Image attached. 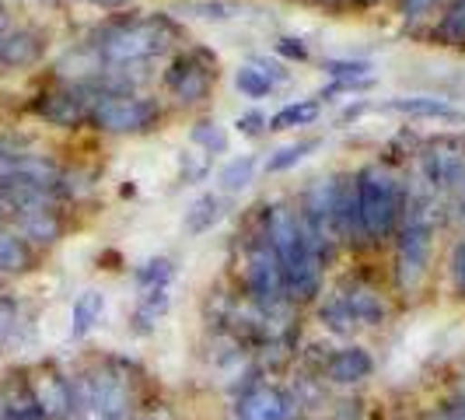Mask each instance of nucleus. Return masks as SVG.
Here are the masks:
<instances>
[{
  "instance_id": "f257e3e1",
  "label": "nucleus",
  "mask_w": 465,
  "mask_h": 420,
  "mask_svg": "<svg viewBox=\"0 0 465 420\" xmlns=\"http://www.w3.org/2000/svg\"><path fill=\"white\" fill-rule=\"evenodd\" d=\"M172 35H175V25L162 15L158 18H140V22H123L116 28H109L94 43V53H98L102 67L126 70L140 60H151V56L164 53Z\"/></svg>"
},
{
  "instance_id": "f03ea898",
  "label": "nucleus",
  "mask_w": 465,
  "mask_h": 420,
  "mask_svg": "<svg viewBox=\"0 0 465 420\" xmlns=\"http://www.w3.org/2000/svg\"><path fill=\"white\" fill-rule=\"evenodd\" d=\"M357 200H361V225L368 238H381L396 228L402 214V193L389 172L381 168L357 172Z\"/></svg>"
},
{
  "instance_id": "7ed1b4c3",
  "label": "nucleus",
  "mask_w": 465,
  "mask_h": 420,
  "mask_svg": "<svg viewBox=\"0 0 465 420\" xmlns=\"http://www.w3.org/2000/svg\"><path fill=\"white\" fill-rule=\"evenodd\" d=\"M88 119L105 134H143L154 126L158 105L140 95H98Z\"/></svg>"
},
{
  "instance_id": "20e7f679",
  "label": "nucleus",
  "mask_w": 465,
  "mask_h": 420,
  "mask_svg": "<svg viewBox=\"0 0 465 420\" xmlns=\"http://www.w3.org/2000/svg\"><path fill=\"white\" fill-rule=\"evenodd\" d=\"M430 242H434V225L430 221H406L399 235L396 253V277L402 291H417L427 263H430Z\"/></svg>"
},
{
  "instance_id": "39448f33",
  "label": "nucleus",
  "mask_w": 465,
  "mask_h": 420,
  "mask_svg": "<svg viewBox=\"0 0 465 420\" xmlns=\"http://www.w3.org/2000/svg\"><path fill=\"white\" fill-rule=\"evenodd\" d=\"M217 81V60L203 53V49H193L186 56H179L168 74H164V85H168V92L175 95L179 102H200V98H207L210 85Z\"/></svg>"
},
{
  "instance_id": "423d86ee",
  "label": "nucleus",
  "mask_w": 465,
  "mask_h": 420,
  "mask_svg": "<svg viewBox=\"0 0 465 420\" xmlns=\"http://www.w3.org/2000/svg\"><path fill=\"white\" fill-rule=\"evenodd\" d=\"M98 92L88 85H77V88H64V92H49L35 102V113L53 123V126H77L92 116V105Z\"/></svg>"
},
{
  "instance_id": "0eeeda50",
  "label": "nucleus",
  "mask_w": 465,
  "mask_h": 420,
  "mask_svg": "<svg viewBox=\"0 0 465 420\" xmlns=\"http://www.w3.org/2000/svg\"><path fill=\"white\" fill-rule=\"evenodd\" d=\"M28 393L35 399V410L43 420L70 417L74 410V382L60 372H39L35 378H28Z\"/></svg>"
},
{
  "instance_id": "6e6552de",
  "label": "nucleus",
  "mask_w": 465,
  "mask_h": 420,
  "mask_svg": "<svg viewBox=\"0 0 465 420\" xmlns=\"http://www.w3.org/2000/svg\"><path fill=\"white\" fill-rule=\"evenodd\" d=\"M84 385H88V396L102 417L123 420L126 406H130V393H126V382L119 375H94V378H84Z\"/></svg>"
},
{
  "instance_id": "1a4fd4ad",
  "label": "nucleus",
  "mask_w": 465,
  "mask_h": 420,
  "mask_svg": "<svg viewBox=\"0 0 465 420\" xmlns=\"http://www.w3.org/2000/svg\"><path fill=\"white\" fill-rule=\"evenodd\" d=\"M43 35L32 32V28H18V32H7L0 39V70H18L28 67L43 56Z\"/></svg>"
},
{
  "instance_id": "9d476101",
  "label": "nucleus",
  "mask_w": 465,
  "mask_h": 420,
  "mask_svg": "<svg viewBox=\"0 0 465 420\" xmlns=\"http://www.w3.org/2000/svg\"><path fill=\"white\" fill-rule=\"evenodd\" d=\"M238 414H242V420H287L291 417V399L283 396L280 389L259 385V389L242 396Z\"/></svg>"
},
{
  "instance_id": "9b49d317",
  "label": "nucleus",
  "mask_w": 465,
  "mask_h": 420,
  "mask_svg": "<svg viewBox=\"0 0 465 420\" xmlns=\"http://www.w3.org/2000/svg\"><path fill=\"white\" fill-rule=\"evenodd\" d=\"M15 228H18L25 242H35V245H49L64 232L56 210H25V214H15Z\"/></svg>"
},
{
  "instance_id": "f8f14e48",
  "label": "nucleus",
  "mask_w": 465,
  "mask_h": 420,
  "mask_svg": "<svg viewBox=\"0 0 465 420\" xmlns=\"http://www.w3.org/2000/svg\"><path fill=\"white\" fill-rule=\"evenodd\" d=\"M371 368H374V361L364 347H343V350H336L332 361H329V378L340 382V385H350V382L368 378Z\"/></svg>"
},
{
  "instance_id": "ddd939ff",
  "label": "nucleus",
  "mask_w": 465,
  "mask_h": 420,
  "mask_svg": "<svg viewBox=\"0 0 465 420\" xmlns=\"http://www.w3.org/2000/svg\"><path fill=\"white\" fill-rule=\"evenodd\" d=\"M340 302H343V308L350 312V319H353V323L374 326V323H381V319H385V302H381L374 291H368V287L343 291V295H340Z\"/></svg>"
},
{
  "instance_id": "4468645a",
  "label": "nucleus",
  "mask_w": 465,
  "mask_h": 420,
  "mask_svg": "<svg viewBox=\"0 0 465 420\" xmlns=\"http://www.w3.org/2000/svg\"><path fill=\"white\" fill-rule=\"evenodd\" d=\"M224 204H221V196L217 193H203V196H196L193 204H189L186 217H183V232L186 235H207L217 221H221V214H224Z\"/></svg>"
},
{
  "instance_id": "2eb2a0df",
  "label": "nucleus",
  "mask_w": 465,
  "mask_h": 420,
  "mask_svg": "<svg viewBox=\"0 0 465 420\" xmlns=\"http://www.w3.org/2000/svg\"><path fill=\"white\" fill-rule=\"evenodd\" d=\"M423 172H427L430 186L448 189L465 179V158L462 155H427L423 158Z\"/></svg>"
},
{
  "instance_id": "dca6fc26",
  "label": "nucleus",
  "mask_w": 465,
  "mask_h": 420,
  "mask_svg": "<svg viewBox=\"0 0 465 420\" xmlns=\"http://www.w3.org/2000/svg\"><path fill=\"white\" fill-rule=\"evenodd\" d=\"M32 263L28 242L18 232H4L0 228V274H22Z\"/></svg>"
},
{
  "instance_id": "f3484780",
  "label": "nucleus",
  "mask_w": 465,
  "mask_h": 420,
  "mask_svg": "<svg viewBox=\"0 0 465 420\" xmlns=\"http://www.w3.org/2000/svg\"><path fill=\"white\" fill-rule=\"evenodd\" d=\"M102 312H105V295H98V291H84V295L74 302L70 336H84V333L102 319Z\"/></svg>"
},
{
  "instance_id": "a211bd4d",
  "label": "nucleus",
  "mask_w": 465,
  "mask_h": 420,
  "mask_svg": "<svg viewBox=\"0 0 465 420\" xmlns=\"http://www.w3.org/2000/svg\"><path fill=\"white\" fill-rule=\"evenodd\" d=\"M385 109H392V113H406V116L455 119V109H451L444 98H427V95H417V98H396V102H389Z\"/></svg>"
},
{
  "instance_id": "6ab92c4d",
  "label": "nucleus",
  "mask_w": 465,
  "mask_h": 420,
  "mask_svg": "<svg viewBox=\"0 0 465 420\" xmlns=\"http://www.w3.org/2000/svg\"><path fill=\"white\" fill-rule=\"evenodd\" d=\"M319 119V102L315 98H304V102H294V105H283L277 116L266 119L270 130H291V126H308Z\"/></svg>"
},
{
  "instance_id": "aec40b11",
  "label": "nucleus",
  "mask_w": 465,
  "mask_h": 420,
  "mask_svg": "<svg viewBox=\"0 0 465 420\" xmlns=\"http://www.w3.org/2000/svg\"><path fill=\"white\" fill-rule=\"evenodd\" d=\"M252 175H256V155H242V158H232L221 168L217 183H221L224 193H238V189H245L252 183Z\"/></svg>"
},
{
  "instance_id": "412c9836",
  "label": "nucleus",
  "mask_w": 465,
  "mask_h": 420,
  "mask_svg": "<svg viewBox=\"0 0 465 420\" xmlns=\"http://www.w3.org/2000/svg\"><path fill=\"white\" fill-rule=\"evenodd\" d=\"M168 305H172V298H168V291H164V287H158V291H147V295L140 298L137 312H134L137 333H147V329L154 326L164 312H168Z\"/></svg>"
},
{
  "instance_id": "4be33fe9",
  "label": "nucleus",
  "mask_w": 465,
  "mask_h": 420,
  "mask_svg": "<svg viewBox=\"0 0 465 420\" xmlns=\"http://www.w3.org/2000/svg\"><path fill=\"white\" fill-rule=\"evenodd\" d=\"M234 85H238V92L245 95V98H266V95L273 92V81H270L256 64L238 70V74H234Z\"/></svg>"
},
{
  "instance_id": "5701e85b",
  "label": "nucleus",
  "mask_w": 465,
  "mask_h": 420,
  "mask_svg": "<svg viewBox=\"0 0 465 420\" xmlns=\"http://www.w3.org/2000/svg\"><path fill=\"white\" fill-rule=\"evenodd\" d=\"M175 277V266L172 259H147L137 270V284L143 291H158V287H168V280Z\"/></svg>"
},
{
  "instance_id": "b1692460",
  "label": "nucleus",
  "mask_w": 465,
  "mask_h": 420,
  "mask_svg": "<svg viewBox=\"0 0 465 420\" xmlns=\"http://www.w3.org/2000/svg\"><path fill=\"white\" fill-rule=\"evenodd\" d=\"M319 147V140H298V144H287V147H280L277 155L266 162V172H287V168H294V165L302 162L304 155H312Z\"/></svg>"
},
{
  "instance_id": "393cba45",
  "label": "nucleus",
  "mask_w": 465,
  "mask_h": 420,
  "mask_svg": "<svg viewBox=\"0 0 465 420\" xmlns=\"http://www.w3.org/2000/svg\"><path fill=\"white\" fill-rule=\"evenodd\" d=\"M193 140L200 147H207L210 155H224L228 151V134L217 126V123H196L193 126Z\"/></svg>"
},
{
  "instance_id": "a878e982",
  "label": "nucleus",
  "mask_w": 465,
  "mask_h": 420,
  "mask_svg": "<svg viewBox=\"0 0 465 420\" xmlns=\"http://www.w3.org/2000/svg\"><path fill=\"white\" fill-rule=\"evenodd\" d=\"M326 74L332 77H340V81H364V77H371V64L368 60H329L326 64Z\"/></svg>"
},
{
  "instance_id": "bb28decb",
  "label": "nucleus",
  "mask_w": 465,
  "mask_h": 420,
  "mask_svg": "<svg viewBox=\"0 0 465 420\" xmlns=\"http://www.w3.org/2000/svg\"><path fill=\"white\" fill-rule=\"evenodd\" d=\"M18 319H22V308L15 298H0V344H7L18 329Z\"/></svg>"
},
{
  "instance_id": "cd10ccee",
  "label": "nucleus",
  "mask_w": 465,
  "mask_h": 420,
  "mask_svg": "<svg viewBox=\"0 0 465 420\" xmlns=\"http://www.w3.org/2000/svg\"><path fill=\"white\" fill-rule=\"evenodd\" d=\"M322 323H329V326L340 329V333L353 326V319H350V312L343 308V302H340V298H332V302L322 308Z\"/></svg>"
},
{
  "instance_id": "c85d7f7f",
  "label": "nucleus",
  "mask_w": 465,
  "mask_h": 420,
  "mask_svg": "<svg viewBox=\"0 0 465 420\" xmlns=\"http://www.w3.org/2000/svg\"><path fill=\"white\" fill-rule=\"evenodd\" d=\"M444 32H448V35H465V0H459V4L451 7L448 22H444Z\"/></svg>"
},
{
  "instance_id": "c756f323",
  "label": "nucleus",
  "mask_w": 465,
  "mask_h": 420,
  "mask_svg": "<svg viewBox=\"0 0 465 420\" xmlns=\"http://www.w3.org/2000/svg\"><path fill=\"white\" fill-rule=\"evenodd\" d=\"M277 53L287 56V60H308V46H304L302 39H280Z\"/></svg>"
},
{
  "instance_id": "7c9ffc66",
  "label": "nucleus",
  "mask_w": 465,
  "mask_h": 420,
  "mask_svg": "<svg viewBox=\"0 0 465 420\" xmlns=\"http://www.w3.org/2000/svg\"><path fill=\"white\" fill-rule=\"evenodd\" d=\"M238 130H242V134H249V137H259V134L266 130V119L259 116V113H249V116L238 119Z\"/></svg>"
},
{
  "instance_id": "2f4dec72",
  "label": "nucleus",
  "mask_w": 465,
  "mask_h": 420,
  "mask_svg": "<svg viewBox=\"0 0 465 420\" xmlns=\"http://www.w3.org/2000/svg\"><path fill=\"white\" fill-rule=\"evenodd\" d=\"M256 67L262 70L270 81H283V77H287V70L280 67V64H270V60H256Z\"/></svg>"
},
{
  "instance_id": "473e14b6",
  "label": "nucleus",
  "mask_w": 465,
  "mask_h": 420,
  "mask_svg": "<svg viewBox=\"0 0 465 420\" xmlns=\"http://www.w3.org/2000/svg\"><path fill=\"white\" fill-rule=\"evenodd\" d=\"M455 277H459V284L465 287V242L455 249Z\"/></svg>"
},
{
  "instance_id": "72a5a7b5",
  "label": "nucleus",
  "mask_w": 465,
  "mask_h": 420,
  "mask_svg": "<svg viewBox=\"0 0 465 420\" xmlns=\"http://www.w3.org/2000/svg\"><path fill=\"white\" fill-rule=\"evenodd\" d=\"M434 0H402V11L406 15H420V11H427Z\"/></svg>"
},
{
  "instance_id": "f704fd0d",
  "label": "nucleus",
  "mask_w": 465,
  "mask_h": 420,
  "mask_svg": "<svg viewBox=\"0 0 465 420\" xmlns=\"http://www.w3.org/2000/svg\"><path fill=\"white\" fill-rule=\"evenodd\" d=\"M451 406H455V410H459V414H462V417H465V396L459 399V403H451Z\"/></svg>"
},
{
  "instance_id": "c9c22d12",
  "label": "nucleus",
  "mask_w": 465,
  "mask_h": 420,
  "mask_svg": "<svg viewBox=\"0 0 465 420\" xmlns=\"http://www.w3.org/2000/svg\"><path fill=\"white\" fill-rule=\"evenodd\" d=\"M0 228H4V207H0Z\"/></svg>"
},
{
  "instance_id": "e433bc0d",
  "label": "nucleus",
  "mask_w": 465,
  "mask_h": 420,
  "mask_svg": "<svg viewBox=\"0 0 465 420\" xmlns=\"http://www.w3.org/2000/svg\"><path fill=\"white\" fill-rule=\"evenodd\" d=\"M0 417H4V403H0Z\"/></svg>"
}]
</instances>
